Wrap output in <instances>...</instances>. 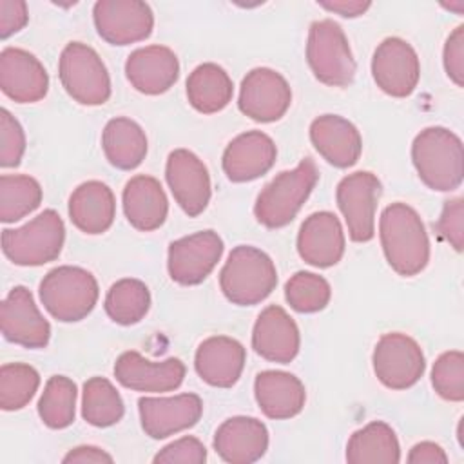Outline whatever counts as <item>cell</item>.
<instances>
[{"label": "cell", "instance_id": "16", "mask_svg": "<svg viewBox=\"0 0 464 464\" xmlns=\"http://www.w3.org/2000/svg\"><path fill=\"white\" fill-rule=\"evenodd\" d=\"M165 178L176 203L188 218H196L207 208L212 194L210 174L192 150H172L167 158Z\"/></svg>", "mask_w": 464, "mask_h": 464}, {"label": "cell", "instance_id": "38", "mask_svg": "<svg viewBox=\"0 0 464 464\" xmlns=\"http://www.w3.org/2000/svg\"><path fill=\"white\" fill-rule=\"evenodd\" d=\"M330 283L314 272L299 270L285 283V299L299 314L321 312L330 303Z\"/></svg>", "mask_w": 464, "mask_h": 464}, {"label": "cell", "instance_id": "40", "mask_svg": "<svg viewBox=\"0 0 464 464\" xmlns=\"http://www.w3.org/2000/svg\"><path fill=\"white\" fill-rule=\"evenodd\" d=\"M24 152L25 132L20 121L7 109H0V165L4 169L18 167Z\"/></svg>", "mask_w": 464, "mask_h": 464}, {"label": "cell", "instance_id": "28", "mask_svg": "<svg viewBox=\"0 0 464 464\" xmlns=\"http://www.w3.org/2000/svg\"><path fill=\"white\" fill-rule=\"evenodd\" d=\"M121 203L127 221L141 232L160 228L169 214V199L161 183L147 174H138L125 183Z\"/></svg>", "mask_w": 464, "mask_h": 464}, {"label": "cell", "instance_id": "12", "mask_svg": "<svg viewBox=\"0 0 464 464\" xmlns=\"http://www.w3.org/2000/svg\"><path fill=\"white\" fill-rule=\"evenodd\" d=\"M96 33L111 45H129L150 36L154 13L141 0H100L92 7Z\"/></svg>", "mask_w": 464, "mask_h": 464}, {"label": "cell", "instance_id": "13", "mask_svg": "<svg viewBox=\"0 0 464 464\" xmlns=\"http://www.w3.org/2000/svg\"><path fill=\"white\" fill-rule=\"evenodd\" d=\"M290 103L292 89L286 78L270 67H256L241 82L237 107L254 121H277L286 114Z\"/></svg>", "mask_w": 464, "mask_h": 464}, {"label": "cell", "instance_id": "47", "mask_svg": "<svg viewBox=\"0 0 464 464\" xmlns=\"http://www.w3.org/2000/svg\"><path fill=\"white\" fill-rule=\"evenodd\" d=\"M323 9L341 14L343 18H357L370 9V2L361 0H334V2H317Z\"/></svg>", "mask_w": 464, "mask_h": 464}, {"label": "cell", "instance_id": "25", "mask_svg": "<svg viewBox=\"0 0 464 464\" xmlns=\"http://www.w3.org/2000/svg\"><path fill=\"white\" fill-rule=\"evenodd\" d=\"M245 346L228 335L205 339L194 355V368L199 379L214 388H232L245 368Z\"/></svg>", "mask_w": 464, "mask_h": 464}, {"label": "cell", "instance_id": "9", "mask_svg": "<svg viewBox=\"0 0 464 464\" xmlns=\"http://www.w3.org/2000/svg\"><path fill=\"white\" fill-rule=\"evenodd\" d=\"M373 373L390 390H408L419 382L426 370L420 344L401 332L381 335L372 353Z\"/></svg>", "mask_w": 464, "mask_h": 464}, {"label": "cell", "instance_id": "46", "mask_svg": "<svg viewBox=\"0 0 464 464\" xmlns=\"http://www.w3.org/2000/svg\"><path fill=\"white\" fill-rule=\"evenodd\" d=\"M114 459L98 446H76L63 459V464H111Z\"/></svg>", "mask_w": 464, "mask_h": 464}, {"label": "cell", "instance_id": "8", "mask_svg": "<svg viewBox=\"0 0 464 464\" xmlns=\"http://www.w3.org/2000/svg\"><path fill=\"white\" fill-rule=\"evenodd\" d=\"M65 92L82 105H103L111 98V76L100 54L82 42H69L58 62Z\"/></svg>", "mask_w": 464, "mask_h": 464}, {"label": "cell", "instance_id": "33", "mask_svg": "<svg viewBox=\"0 0 464 464\" xmlns=\"http://www.w3.org/2000/svg\"><path fill=\"white\" fill-rule=\"evenodd\" d=\"M125 404L120 392L105 377H91L82 390V417L96 428H109L121 420Z\"/></svg>", "mask_w": 464, "mask_h": 464}, {"label": "cell", "instance_id": "21", "mask_svg": "<svg viewBox=\"0 0 464 464\" xmlns=\"http://www.w3.org/2000/svg\"><path fill=\"white\" fill-rule=\"evenodd\" d=\"M301 346V335L295 321L279 304L266 306L252 328V348L270 362H292Z\"/></svg>", "mask_w": 464, "mask_h": 464}, {"label": "cell", "instance_id": "34", "mask_svg": "<svg viewBox=\"0 0 464 464\" xmlns=\"http://www.w3.org/2000/svg\"><path fill=\"white\" fill-rule=\"evenodd\" d=\"M103 306L111 321L121 326H130L147 315L150 308V292L143 281L125 277L109 288Z\"/></svg>", "mask_w": 464, "mask_h": 464}, {"label": "cell", "instance_id": "6", "mask_svg": "<svg viewBox=\"0 0 464 464\" xmlns=\"http://www.w3.org/2000/svg\"><path fill=\"white\" fill-rule=\"evenodd\" d=\"M65 241V225L53 208L44 210L18 228L2 230V252L18 266H40L58 259Z\"/></svg>", "mask_w": 464, "mask_h": 464}, {"label": "cell", "instance_id": "4", "mask_svg": "<svg viewBox=\"0 0 464 464\" xmlns=\"http://www.w3.org/2000/svg\"><path fill=\"white\" fill-rule=\"evenodd\" d=\"M277 285V270L270 256L250 245H237L228 254L221 272L223 295L237 306H252L265 301Z\"/></svg>", "mask_w": 464, "mask_h": 464}, {"label": "cell", "instance_id": "39", "mask_svg": "<svg viewBox=\"0 0 464 464\" xmlns=\"http://www.w3.org/2000/svg\"><path fill=\"white\" fill-rule=\"evenodd\" d=\"M431 386L444 401H464V353L460 350L444 352L435 359L431 368Z\"/></svg>", "mask_w": 464, "mask_h": 464}, {"label": "cell", "instance_id": "10", "mask_svg": "<svg viewBox=\"0 0 464 464\" xmlns=\"http://www.w3.org/2000/svg\"><path fill=\"white\" fill-rule=\"evenodd\" d=\"M381 188L379 178L368 170H357L339 181L335 199L352 241L366 243L373 239Z\"/></svg>", "mask_w": 464, "mask_h": 464}, {"label": "cell", "instance_id": "7", "mask_svg": "<svg viewBox=\"0 0 464 464\" xmlns=\"http://www.w3.org/2000/svg\"><path fill=\"white\" fill-rule=\"evenodd\" d=\"M306 62L314 76L330 87H348L357 72L348 38L343 27L332 18L310 24Z\"/></svg>", "mask_w": 464, "mask_h": 464}, {"label": "cell", "instance_id": "19", "mask_svg": "<svg viewBox=\"0 0 464 464\" xmlns=\"http://www.w3.org/2000/svg\"><path fill=\"white\" fill-rule=\"evenodd\" d=\"M0 89L16 103H34L45 98L49 74L33 53L5 47L0 53Z\"/></svg>", "mask_w": 464, "mask_h": 464}, {"label": "cell", "instance_id": "15", "mask_svg": "<svg viewBox=\"0 0 464 464\" xmlns=\"http://www.w3.org/2000/svg\"><path fill=\"white\" fill-rule=\"evenodd\" d=\"M0 324L4 337L24 348H45L51 339V324L40 314L33 294L18 285L9 290L0 304Z\"/></svg>", "mask_w": 464, "mask_h": 464}, {"label": "cell", "instance_id": "32", "mask_svg": "<svg viewBox=\"0 0 464 464\" xmlns=\"http://www.w3.org/2000/svg\"><path fill=\"white\" fill-rule=\"evenodd\" d=\"M188 103L201 114L223 111L234 96V83L228 72L212 62L198 65L187 78Z\"/></svg>", "mask_w": 464, "mask_h": 464}, {"label": "cell", "instance_id": "44", "mask_svg": "<svg viewBox=\"0 0 464 464\" xmlns=\"http://www.w3.org/2000/svg\"><path fill=\"white\" fill-rule=\"evenodd\" d=\"M29 22L27 4L24 0H0V38L5 40L18 33Z\"/></svg>", "mask_w": 464, "mask_h": 464}, {"label": "cell", "instance_id": "41", "mask_svg": "<svg viewBox=\"0 0 464 464\" xmlns=\"http://www.w3.org/2000/svg\"><path fill=\"white\" fill-rule=\"evenodd\" d=\"M207 460L205 444L192 435H185L165 448H161L152 462L154 464H203Z\"/></svg>", "mask_w": 464, "mask_h": 464}, {"label": "cell", "instance_id": "24", "mask_svg": "<svg viewBox=\"0 0 464 464\" xmlns=\"http://www.w3.org/2000/svg\"><path fill=\"white\" fill-rule=\"evenodd\" d=\"M212 444L221 460L228 464H252L268 450V430L256 417L236 415L219 424Z\"/></svg>", "mask_w": 464, "mask_h": 464}, {"label": "cell", "instance_id": "18", "mask_svg": "<svg viewBox=\"0 0 464 464\" xmlns=\"http://www.w3.org/2000/svg\"><path fill=\"white\" fill-rule=\"evenodd\" d=\"M185 364L178 357L149 361L141 353L123 352L114 362L116 381L132 392L165 393L178 390L185 379Z\"/></svg>", "mask_w": 464, "mask_h": 464}, {"label": "cell", "instance_id": "36", "mask_svg": "<svg viewBox=\"0 0 464 464\" xmlns=\"http://www.w3.org/2000/svg\"><path fill=\"white\" fill-rule=\"evenodd\" d=\"M40 183L27 174L0 176V221L14 223L34 212L42 203Z\"/></svg>", "mask_w": 464, "mask_h": 464}, {"label": "cell", "instance_id": "3", "mask_svg": "<svg viewBox=\"0 0 464 464\" xmlns=\"http://www.w3.org/2000/svg\"><path fill=\"white\" fill-rule=\"evenodd\" d=\"M319 179L312 158H303L292 170L279 172L257 194L254 205L256 219L266 228H283L301 210Z\"/></svg>", "mask_w": 464, "mask_h": 464}, {"label": "cell", "instance_id": "29", "mask_svg": "<svg viewBox=\"0 0 464 464\" xmlns=\"http://www.w3.org/2000/svg\"><path fill=\"white\" fill-rule=\"evenodd\" d=\"M69 218L83 234L107 232L116 218V199L109 185L98 179L78 185L69 198Z\"/></svg>", "mask_w": 464, "mask_h": 464}, {"label": "cell", "instance_id": "14", "mask_svg": "<svg viewBox=\"0 0 464 464\" xmlns=\"http://www.w3.org/2000/svg\"><path fill=\"white\" fill-rule=\"evenodd\" d=\"M372 76L388 96H410L420 80V62L415 49L399 36L384 38L373 51Z\"/></svg>", "mask_w": 464, "mask_h": 464}, {"label": "cell", "instance_id": "22", "mask_svg": "<svg viewBox=\"0 0 464 464\" xmlns=\"http://www.w3.org/2000/svg\"><path fill=\"white\" fill-rule=\"evenodd\" d=\"M125 76L138 92L158 96L178 82L179 60L167 45H145L127 56Z\"/></svg>", "mask_w": 464, "mask_h": 464}, {"label": "cell", "instance_id": "17", "mask_svg": "<svg viewBox=\"0 0 464 464\" xmlns=\"http://www.w3.org/2000/svg\"><path fill=\"white\" fill-rule=\"evenodd\" d=\"M140 422L150 439H167L198 424L203 415V401L196 393L174 397H141L138 401Z\"/></svg>", "mask_w": 464, "mask_h": 464}, {"label": "cell", "instance_id": "31", "mask_svg": "<svg viewBox=\"0 0 464 464\" xmlns=\"http://www.w3.org/2000/svg\"><path fill=\"white\" fill-rule=\"evenodd\" d=\"M346 460L350 464L401 462V446L393 428L382 420H372L353 431L346 444Z\"/></svg>", "mask_w": 464, "mask_h": 464}, {"label": "cell", "instance_id": "43", "mask_svg": "<svg viewBox=\"0 0 464 464\" xmlns=\"http://www.w3.org/2000/svg\"><path fill=\"white\" fill-rule=\"evenodd\" d=\"M442 63L448 78L457 85H464V25L455 27L446 38L442 49Z\"/></svg>", "mask_w": 464, "mask_h": 464}, {"label": "cell", "instance_id": "5", "mask_svg": "<svg viewBox=\"0 0 464 464\" xmlns=\"http://www.w3.org/2000/svg\"><path fill=\"white\" fill-rule=\"evenodd\" d=\"M38 292L44 308L60 323L85 319L100 295L96 277L89 270L71 265L49 270L40 281Z\"/></svg>", "mask_w": 464, "mask_h": 464}, {"label": "cell", "instance_id": "1", "mask_svg": "<svg viewBox=\"0 0 464 464\" xmlns=\"http://www.w3.org/2000/svg\"><path fill=\"white\" fill-rule=\"evenodd\" d=\"M379 237L392 270L402 277L420 274L430 261V237L419 212L406 203L388 205L379 219Z\"/></svg>", "mask_w": 464, "mask_h": 464}, {"label": "cell", "instance_id": "30", "mask_svg": "<svg viewBox=\"0 0 464 464\" xmlns=\"http://www.w3.org/2000/svg\"><path fill=\"white\" fill-rule=\"evenodd\" d=\"M102 149L107 161L120 170H132L147 156L145 130L130 118L118 116L107 121L102 132Z\"/></svg>", "mask_w": 464, "mask_h": 464}, {"label": "cell", "instance_id": "27", "mask_svg": "<svg viewBox=\"0 0 464 464\" xmlns=\"http://www.w3.org/2000/svg\"><path fill=\"white\" fill-rule=\"evenodd\" d=\"M254 395L265 417L285 420L299 415L306 402L304 384L294 373L265 370L256 375Z\"/></svg>", "mask_w": 464, "mask_h": 464}, {"label": "cell", "instance_id": "26", "mask_svg": "<svg viewBox=\"0 0 464 464\" xmlns=\"http://www.w3.org/2000/svg\"><path fill=\"white\" fill-rule=\"evenodd\" d=\"M314 149L337 169L353 167L362 152V138L357 127L343 116L323 114L310 123Z\"/></svg>", "mask_w": 464, "mask_h": 464}, {"label": "cell", "instance_id": "45", "mask_svg": "<svg viewBox=\"0 0 464 464\" xmlns=\"http://www.w3.org/2000/svg\"><path fill=\"white\" fill-rule=\"evenodd\" d=\"M406 460L410 464H448V455L437 442L422 440L410 450Z\"/></svg>", "mask_w": 464, "mask_h": 464}, {"label": "cell", "instance_id": "35", "mask_svg": "<svg viewBox=\"0 0 464 464\" xmlns=\"http://www.w3.org/2000/svg\"><path fill=\"white\" fill-rule=\"evenodd\" d=\"M78 388L65 375H53L44 386L38 401V415L51 430H63L74 422Z\"/></svg>", "mask_w": 464, "mask_h": 464}, {"label": "cell", "instance_id": "37", "mask_svg": "<svg viewBox=\"0 0 464 464\" xmlns=\"http://www.w3.org/2000/svg\"><path fill=\"white\" fill-rule=\"evenodd\" d=\"M40 386V373L25 362H7L0 368V408L22 410L31 402Z\"/></svg>", "mask_w": 464, "mask_h": 464}, {"label": "cell", "instance_id": "11", "mask_svg": "<svg viewBox=\"0 0 464 464\" xmlns=\"http://www.w3.org/2000/svg\"><path fill=\"white\" fill-rule=\"evenodd\" d=\"M223 239L214 230H201L169 245L167 268L174 283L194 286L203 283L223 256Z\"/></svg>", "mask_w": 464, "mask_h": 464}, {"label": "cell", "instance_id": "23", "mask_svg": "<svg viewBox=\"0 0 464 464\" xmlns=\"http://www.w3.org/2000/svg\"><path fill=\"white\" fill-rule=\"evenodd\" d=\"M277 158L274 140L261 130H246L236 136L225 149L221 167L234 183H246L266 174Z\"/></svg>", "mask_w": 464, "mask_h": 464}, {"label": "cell", "instance_id": "42", "mask_svg": "<svg viewBox=\"0 0 464 464\" xmlns=\"http://www.w3.org/2000/svg\"><path fill=\"white\" fill-rule=\"evenodd\" d=\"M435 230L444 239L453 246L457 252L462 250L464 245V199L462 198H453L448 199L442 207L440 218L435 223Z\"/></svg>", "mask_w": 464, "mask_h": 464}, {"label": "cell", "instance_id": "20", "mask_svg": "<svg viewBox=\"0 0 464 464\" xmlns=\"http://www.w3.org/2000/svg\"><path fill=\"white\" fill-rule=\"evenodd\" d=\"M344 230L330 210L310 214L299 227L297 252L301 259L317 268H330L344 256Z\"/></svg>", "mask_w": 464, "mask_h": 464}, {"label": "cell", "instance_id": "2", "mask_svg": "<svg viewBox=\"0 0 464 464\" xmlns=\"http://www.w3.org/2000/svg\"><path fill=\"white\" fill-rule=\"evenodd\" d=\"M411 161L420 181L437 192H451L464 178L462 140L446 127H426L411 143Z\"/></svg>", "mask_w": 464, "mask_h": 464}]
</instances>
